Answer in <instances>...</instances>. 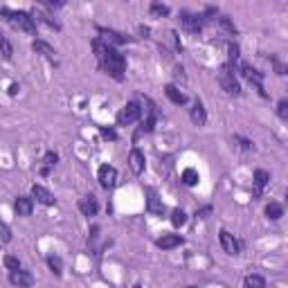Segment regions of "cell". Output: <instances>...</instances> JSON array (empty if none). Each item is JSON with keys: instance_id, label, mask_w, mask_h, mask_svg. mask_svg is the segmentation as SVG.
I'll return each mask as SVG.
<instances>
[{"instance_id": "cell-11", "label": "cell", "mask_w": 288, "mask_h": 288, "mask_svg": "<svg viewBox=\"0 0 288 288\" xmlns=\"http://www.w3.org/2000/svg\"><path fill=\"white\" fill-rule=\"evenodd\" d=\"M9 281L18 288H29L34 284V277L29 275L27 270H12L9 272Z\"/></svg>"}, {"instance_id": "cell-15", "label": "cell", "mask_w": 288, "mask_h": 288, "mask_svg": "<svg viewBox=\"0 0 288 288\" xmlns=\"http://www.w3.org/2000/svg\"><path fill=\"white\" fill-rule=\"evenodd\" d=\"M146 207H149L151 214H158V216H162L165 214V203H162V198H158V194H155L153 189H146Z\"/></svg>"}, {"instance_id": "cell-40", "label": "cell", "mask_w": 288, "mask_h": 288, "mask_svg": "<svg viewBox=\"0 0 288 288\" xmlns=\"http://www.w3.org/2000/svg\"><path fill=\"white\" fill-rule=\"evenodd\" d=\"M189 288H196V286H189Z\"/></svg>"}, {"instance_id": "cell-37", "label": "cell", "mask_w": 288, "mask_h": 288, "mask_svg": "<svg viewBox=\"0 0 288 288\" xmlns=\"http://www.w3.org/2000/svg\"><path fill=\"white\" fill-rule=\"evenodd\" d=\"M7 92H9V95H12V97L16 95V92H18V83H12V86H9V90H7Z\"/></svg>"}, {"instance_id": "cell-26", "label": "cell", "mask_w": 288, "mask_h": 288, "mask_svg": "<svg viewBox=\"0 0 288 288\" xmlns=\"http://www.w3.org/2000/svg\"><path fill=\"white\" fill-rule=\"evenodd\" d=\"M0 52H3V59H5V61H12L14 50H12V43H9L5 36H3V41H0Z\"/></svg>"}, {"instance_id": "cell-35", "label": "cell", "mask_w": 288, "mask_h": 288, "mask_svg": "<svg viewBox=\"0 0 288 288\" xmlns=\"http://www.w3.org/2000/svg\"><path fill=\"white\" fill-rule=\"evenodd\" d=\"M272 66H275V72H277V75H281V77L286 75V66L281 63L279 59H275V56H272Z\"/></svg>"}, {"instance_id": "cell-2", "label": "cell", "mask_w": 288, "mask_h": 288, "mask_svg": "<svg viewBox=\"0 0 288 288\" xmlns=\"http://www.w3.org/2000/svg\"><path fill=\"white\" fill-rule=\"evenodd\" d=\"M0 16L7 20L14 29H20V32L27 34H36V23L32 18V14L27 12H9V9H0Z\"/></svg>"}, {"instance_id": "cell-17", "label": "cell", "mask_w": 288, "mask_h": 288, "mask_svg": "<svg viewBox=\"0 0 288 288\" xmlns=\"http://www.w3.org/2000/svg\"><path fill=\"white\" fill-rule=\"evenodd\" d=\"M14 209H16L18 216H29L34 209V201L29 196H18L16 203H14Z\"/></svg>"}, {"instance_id": "cell-19", "label": "cell", "mask_w": 288, "mask_h": 288, "mask_svg": "<svg viewBox=\"0 0 288 288\" xmlns=\"http://www.w3.org/2000/svg\"><path fill=\"white\" fill-rule=\"evenodd\" d=\"M189 117H191V122L196 124V126H205V124H207V113H205V106H203L201 102H196V104H194V108L189 111Z\"/></svg>"}, {"instance_id": "cell-9", "label": "cell", "mask_w": 288, "mask_h": 288, "mask_svg": "<svg viewBox=\"0 0 288 288\" xmlns=\"http://www.w3.org/2000/svg\"><path fill=\"white\" fill-rule=\"evenodd\" d=\"M97 32L102 34V41L106 45H122V43H129V39L124 34H119V32H115V29H106V27H97Z\"/></svg>"}, {"instance_id": "cell-36", "label": "cell", "mask_w": 288, "mask_h": 288, "mask_svg": "<svg viewBox=\"0 0 288 288\" xmlns=\"http://www.w3.org/2000/svg\"><path fill=\"white\" fill-rule=\"evenodd\" d=\"M237 142H241V146H243L245 151H250L252 149V142H250V140H243V138H237Z\"/></svg>"}, {"instance_id": "cell-8", "label": "cell", "mask_w": 288, "mask_h": 288, "mask_svg": "<svg viewBox=\"0 0 288 288\" xmlns=\"http://www.w3.org/2000/svg\"><path fill=\"white\" fill-rule=\"evenodd\" d=\"M180 20H182V27L191 34H198L203 29V16H196V14H189V12H182L180 14Z\"/></svg>"}, {"instance_id": "cell-6", "label": "cell", "mask_w": 288, "mask_h": 288, "mask_svg": "<svg viewBox=\"0 0 288 288\" xmlns=\"http://www.w3.org/2000/svg\"><path fill=\"white\" fill-rule=\"evenodd\" d=\"M97 178H99V185H102L104 189H113V187L117 185V169L111 165H102L97 171Z\"/></svg>"}, {"instance_id": "cell-16", "label": "cell", "mask_w": 288, "mask_h": 288, "mask_svg": "<svg viewBox=\"0 0 288 288\" xmlns=\"http://www.w3.org/2000/svg\"><path fill=\"white\" fill-rule=\"evenodd\" d=\"M165 95L169 97V102L176 104V106H182V104H187V95H185V92H182L178 86H174V83L165 86Z\"/></svg>"}, {"instance_id": "cell-12", "label": "cell", "mask_w": 288, "mask_h": 288, "mask_svg": "<svg viewBox=\"0 0 288 288\" xmlns=\"http://www.w3.org/2000/svg\"><path fill=\"white\" fill-rule=\"evenodd\" d=\"M144 153L140 149H131V153H129V167H131V171H133L135 176H140L144 171Z\"/></svg>"}, {"instance_id": "cell-14", "label": "cell", "mask_w": 288, "mask_h": 288, "mask_svg": "<svg viewBox=\"0 0 288 288\" xmlns=\"http://www.w3.org/2000/svg\"><path fill=\"white\" fill-rule=\"evenodd\" d=\"M182 243H185V239H182L180 234H162V239L155 241V245H158L160 250H174Z\"/></svg>"}, {"instance_id": "cell-3", "label": "cell", "mask_w": 288, "mask_h": 288, "mask_svg": "<svg viewBox=\"0 0 288 288\" xmlns=\"http://www.w3.org/2000/svg\"><path fill=\"white\" fill-rule=\"evenodd\" d=\"M218 83H221V88L228 95H234V97L241 95V86H239L237 77H234V66H230V63L223 66L221 75H218Z\"/></svg>"}, {"instance_id": "cell-39", "label": "cell", "mask_w": 288, "mask_h": 288, "mask_svg": "<svg viewBox=\"0 0 288 288\" xmlns=\"http://www.w3.org/2000/svg\"><path fill=\"white\" fill-rule=\"evenodd\" d=\"M0 41H3V32H0Z\"/></svg>"}, {"instance_id": "cell-21", "label": "cell", "mask_w": 288, "mask_h": 288, "mask_svg": "<svg viewBox=\"0 0 288 288\" xmlns=\"http://www.w3.org/2000/svg\"><path fill=\"white\" fill-rule=\"evenodd\" d=\"M266 216H268L270 221H279V218L284 216V207H281L279 203H268V205H266Z\"/></svg>"}, {"instance_id": "cell-27", "label": "cell", "mask_w": 288, "mask_h": 288, "mask_svg": "<svg viewBox=\"0 0 288 288\" xmlns=\"http://www.w3.org/2000/svg\"><path fill=\"white\" fill-rule=\"evenodd\" d=\"M239 61V45L237 43H230L228 45V63L234 66Z\"/></svg>"}, {"instance_id": "cell-31", "label": "cell", "mask_w": 288, "mask_h": 288, "mask_svg": "<svg viewBox=\"0 0 288 288\" xmlns=\"http://www.w3.org/2000/svg\"><path fill=\"white\" fill-rule=\"evenodd\" d=\"M43 162H45V167H54L56 162H59V155H56L54 151H48V153H45V158H43Z\"/></svg>"}, {"instance_id": "cell-25", "label": "cell", "mask_w": 288, "mask_h": 288, "mask_svg": "<svg viewBox=\"0 0 288 288\" xmlns=\"http://www.w3.org/2000/svg\"><path fill=\"white\" fill-rule=\"evenodd\" d=\"M243 286L245 288H266V279L261 275H248L243 279Z\"/></svg>"}, {"instance_id": "cell-7", "label": "cell", "mask_w": 288, "mask_h": 288, "mask_svg": "<svg viewBox=\"0 0 288 288\" xmlns=\"http://www.w3.org/2000/svg\"><path fill=\"white\" fill-rule=\"evenodd\" d=\"M218 239H221V245H223V250L228 252L230 257H237L241 252V243L237 239H234V234H230L228 230H221L218 232Z\"/></svg>"}, {"instance_id": "cell-24", "label": "cell", "mask_w": 288, "mask_h": 288, "mask_svg": "<svg viewBox=\"0 0 288 288\" xmlns=\"http://www.w3.org/2000/svg\"><path fill=\"white\" fill-rule=\"evenodd\" d=\"M185 223H187V212L180 207H176L174 212H171V225H174V228H182Z\"/></svg>"}, {"instance_id": "cell-20", "label": "cell", "mask_w": 288, "mask_h": 288, "mask_svg": "<svg viewBox=\"0 0 288 288\" xmlns=\"http://www.w3.org/2000/svg\"><path fill=\"white\" fill-rule=\"evenodd\" d=\"M268 180H270L268 171L257 169V171H254V191H257V194H261V189H264V187L268 185Z\"/></svg>"}, {"instance_id": "cell-34", "label": "cell", "mask_w": 288, "mask_h": 288, "mask_svg": "<svg viewBox=\"0 0 288 288\" xmlns=\"http://www.w3.org/2000/svg\"><path fill=\"white\" fill-rule=\"evenodd\" d=\"M99 133H102V138H104V140H117V133H115L113 129L102 126V129H99Z\"/></svg>"}, {"instance_id": "cell-1", "label": "cell", "mask_w": 288, "mask_h": 288, "mask_svg": "<svg viewBox=\"0 0 288 288\" xmlns=\"http://www.w3.org/2000/svg\"><path fill=\"white\" fill-rule=\"evenodd\" d=\"M92 50H95V56H97V63L102 68L106 75H111L115 81H122L124 79V72H126V59L119 54L115 48L106 45L102 39H95L92 41Z\"/></svg>"}, {"instance_id": "cell-33", "label": "cell", "mask_w": 288, "mask_h": 288, "mask_svg": "<svg viewBox=\"0 0 288 288\" xmlns=\"http://www.w3.org/2000/svg\"><path fill=\"white\" fill-rule=\"evenodd\" d=\"M277 115H279L281 119H288V102L286 99H281L279 106H277Z\"/></svg>"}, {"instance_id": "cell-4", "label": "cell", "mask_w": 288, "mask_h": 288, "mask_svg": "<svg viewBox=\"0 0 288 288\" xmlns=\"http://www.w3.org/2000/svg\"><path fill=\"white\" fill-rule=\"evenodd\" d=\"M142 117V104L140 102H129L122 111L117 113V124L119 126H129V124L138 122Z\"/></svg>"}, {"instance_id": "cell-28", "label": "cell", "mask_w": 288, "mask_h": 288, "mask_svg": "<svg viewBox=\"0 0 288 288\" xmlns=\"http://www.w3.org/2000/svg\"><path fill=\"white\" fill-rule=\"evenodd\" d=\"M151 14H155V16H169V7H167V5L153 3L151 5Z\"/></svg>"}, {"instance_id": "cell-30", "label": "cell", "mask_w": 288, "mask_h": 288, "mask_svg": "<svg viewBox=\"0 0 288 288\" xmlns=\"http://www.w3.org/2000/svg\"><path fill=\"white\" fill-rule=\"evenodd\" d=\"M0 241H3V243H9V241H12V232H9V228L3 221H0Z\"/></svg>"}, {"instance_id": "cell-18", "label": "cell", "mask_w": 288, "mask_h": 288, "mask_svg": "<svg viewBox=\"0 0 288 288\" xmlns=\"http://www.w3.org/2000/svg\"><path fill=\"white\" fill-rule=\"evenodd\" d=\"M79 209H81L83 216H95V214L99 212V203H97V198H95V196H86V198H81V201H79Z\"/></svg>"}, {"instance_id": "cell-29", "label": "cell", "mask_w": 288, "mask_h": 288, "mask_svg": "<svg viewBox=\"0 0 288 288\" xmlns=\"http://www.w3.org/2000/svg\"><path fill=\"white\" fill-rule=\"evenodd\" d=\"M5 266L9 268V272H12V270H20V261H18L14 254H7V257H5Z\"/></svg>"}, {"instance_id": "cell-38", "label": "cell", "mask_w": 288, "mask_h": 288, "mask_svg": "<svg viewBox=\"0 0 288 288\" xmlns=\"http://www.w3.org/2000/svg\"><path fill=\"white\" fill-rule=\"evenodd\" d=\"M133 288H142V286H140V284H135V286H133Z\"/></svg>"}, {"instance_id": "cell-10", "label": "cell", "mask_w": 288, "mask_h": 288, "mask_svg": "<svg viewBox=\"0 0 288 288\" xmlns=\"http://www.w3.org/2000/svg\"><path fill=\"white\" fill-rule=\"evenodd\" d=\"M32 50L36 52V54L43 56V59H48L50 63H54V66L59 63V61H56V50L52 48L50 43H45V41H34V43H32Z\"/></svg>"}, {"instance_id": "cell-13", "label": "cell", "mask_w": 288, "mask_h": 288, "mask_svg": "<svg viewBox=\"0 0 288 288\" xmlns=\"http://www.w3.org/2000/svg\"><path fill=\"white\" fill-rule=\"evenodd\" d=\"M36 198V203H41V205H54V196H52L50 189H45L43 185H32V201Z\"/></svg>"}, {"instance_id": "cell-22", "label": "cell", "mask_w": 288, "mask_h": 288, "mask_svg": "<svg viewBox=\"0 0 288 288\" xmlns=\"http://www.w3.org/2000/svg\"><path fill=\"white\" fill-rule=\"evenodd\" d=\"M180 180L185 182L187 187H194V185H198V180H201V178H198V171H196V169H191V167H189V169L182 171Z\"/></svg>"}, {"instance_id": "cell-32", "label": "cell", "mask_w": 288, "mask_h": 288, "mask_svg": "<svg viewBox=\"0 0 288 288\" xmlns=\"http://www.w3.org/2000/svg\"><path fill=\"white\" fill-rule=\"evenodd\" d=\"M218 23H221V27L225 29V32H230V34H237V27H234L232 23H230V18H218Z\"/></svg>"}, {"instance_id": "cell-23", "label": "cell", "mask_w": 288, "mask_h": 288, "mask_svg": "<svg viewBox=\"0 0 288 288\" xmlns=\"http://www.w3.org/2000/svg\"><path fill=\"white\" fill-rule=\"evenodd\" d=\"M48 266H50V270L54 272L56 277H61V275H63V261H61V257L50 254V257H48Z\"/></svg>"}, {"instance_id": "cell-5", "label": "cell", "mask_w": 288, "mask_h": 288, "mask_svg": "<svg viewBox=\"0 0 288 288\" xmlns=\"http://www.w3.org/2000/svg\"><path fill=\"white\" fill-rule=\"evenodd\" d=\"M241 75H243V79H248L250 83H252L261 97H268V92L264 90V75H261L257 68H252L250 63H243V66H241Z\"/></svg>"}]
</instances>
